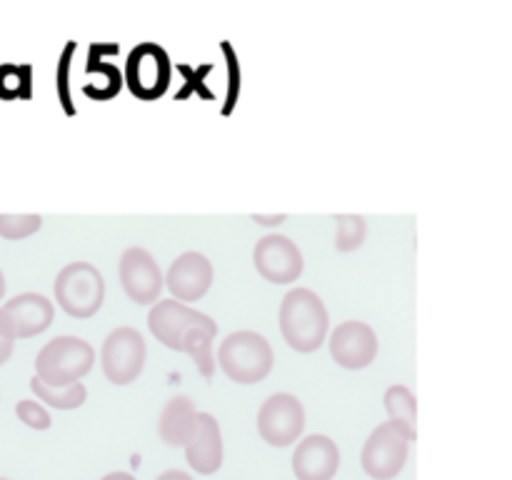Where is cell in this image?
<instances>
[{"label": "cell", "instance_id": "6da1fadb", "mask_svg": "<svg viewBox=\"0 0 512 480\" xmlns=\"http://www.w3.org/2000/svg\"><path fill=\"white\" fill-rule=\"evenodd\" d=\"M280 333L295 353H315L328 338V308L310 288H293L280 303Z\"/></svg>", "mask_w": 512, "mask_h": 480}, {"label": "cell", "instance_id": "7a4b0ae2", "mask_svg": "<svg viewBox=\"0 0 512 480\" xmlns=\"http://www.w3.org/2000/svg\"><path fill=\"white\" fill-rule=\"evenodd\" d=\"M273 348L255 330H235L220 343L218 363L230 380L240 385H255L273 370Z\"/></svg>", "mask_w": 512, "mask_h": 480}, {"label": "cell", "instance_id": "3957f363", "mask_svg": "<svg viewBox=\"0 0 512 480\" xmlns=\"http://www.w3.org/2000/svg\"><path fill=\"white\" fill-rule=\"evenodd\" d=\"M55 303L70 315V318H93L105 300V280L95 265L85 260L68 263L53 283Z\"/></svg>", "mask_w": 512, "mask_h": 480}, {"label": "cell", "instance_id": "277c9868", "mask_svg": "<svg viewBox=\"0 0 512 480\" xmlns=\"http://www.w3.org/2000/svg\"><path fill=\"white\" fill-rule=\"evenodd\" d=\"M95 363V350L88 340L75 335H60L45 343L35 358V373L48 385L78 383L90 373Z\"/></svg>", "mask_w": 512, "mask_h": 480}, {"label": "cell", "instance_id": "5b68a950", "mask_svg": "<svg viewBox=\"0 0 512 480\" xmlns=\"http://www.w3.org/2000/svg\"><path fill=\"white\" fill-rule=\"evenodd\" d=\"M410 438L395 423H380L368 435L360 453V465L373 480H393L408 463Z\"/></svg>", "mask_w": 512, "mask_h": 480}, {"label": "cell", "instance_id": "8992f818", "mask_svg": "<svg viewBox=\"0 0 512 480\" xmlns=\"http://www.w3.org/2000/svg\"><path fill=\"white\" fill-rule=\"evenodd\" d=\"M100 365H103V375L113 385H130L145 365V340L130 325L115 328L113 333L105 338L103 350H100Z\"/></svg>", "mask_w": 512, "mask_h": 480}, {"label": "cell", "instance_id": "52a82bcc", "mask_svg": "<svg viewBox=\"0 0 512 480\" xmlns=\"http://www.w3.org/2000/svg\"><path fill=\"white\" fill-rule=\"evenodd\" d=\"M305 428L303 403L293 393H273L258 410V433L273 448H288Z\"/></svg>", "mask_w": 512, "mask_h": 480}, {"label": "cell", "instance_id": "ba28073f", "mask_svg": "<svg viewBox=\"0 0 512 480\" xmlns=\"http://www.w3.org/2000/svg\"><path fill=\"white\" fill-rule=\"evenodd\" d=\"M120 273V285H123L125 295H128L133 303L138 305H155L160 300V293H163L165 278L160 273V265L153 255L145 248H133L125 250L120 255L118 263Z\"/></svg>", "mask_w": 512, "mask_h": 480}, {"label": "cell", "instance_id": "9c48e42d", "mask_svg": "<svg viewBox=\"0 0 512 480\" xmlns=\"http://www.w3.org/2000/svg\"><path fill=\"white\" fill-rule=\"evenodd\" d=\"M255 270L263 275L268 283L290 285L303 275V253L290 238L278 233H270L255 243L253 250Z\"/></svg>", "mask_w": 512, "mask_h": 480}, {"label": "cell", "instance_id": "30bf717a", "mask_svg": "<svg viewBox=\"0 0 512 480\" xmlns=\"http://www.w3.org/2000/svg\"><path fill=\"white\" fill-rule=\"evenodd\" d=\"M195 325H205V328H218L210 315L200 313V310L190 308V305L178 303L175 298H160L158 303L150 308L148 313V328L155 335V340L165 345V348L180 353V343L183 335Z\"/></svg>", "mask_w": 512, "mask_h": 480}, {"label": "cell", "instance_id": "8fae6325", "mask_svg": "<svg viewBox=\"0 0 512 480\" xmlns=\"http://www.w3.org/2000/svg\"><path fill=\"white\" fill-rule=\"evenodd\" d=\"M330 355L345 370H363L378 358V335L363 320H345L330 335Z\"/></svg>", "mask_w": 512, "mask_h": 480}, {"label": "cell", "instance_id": "7c38bea8", "mask_svg": "<svg viewBox=\"0 0 512 480\" xmlns=\"http://www.w3.org/2000/svg\"><path fill=\"white\" fill-rule=\"evenodd\" d=\"M215 278L213 263L205 258L203 253H188L178 255V258L170 263L168 275H165V285H168L170 295H173L178 303H195V300L203 298L210 290Z\"/></svg>", "mask_w": 512, "mask_h": 480}, {"label": "cell", "instance_id": "4fadbf2b", "mask_svg": "<svg viewBox=\"0 0 512 480\" xmlns=\"http://www.w3.org/2000/svg\"><path fill=\"white\" fill-rule=\"evenodd\" d=\"M340 470V448L328 435L313 433L298 440L293 453L295 480H333Z\"/></svg>", "mask_w": 512, "mask_h": 480}, {"label": "cell", "instance_id": "5bb4252c", "mask_svg": "<svg viewBox=\"0 0 512 480\" xmlns=\"http://www.w3.org/2000/svg\"><path fill=\"white\" fill-rule=\"evenodd\" d=\"M185 460L198 475H215L223 468V433L210 413L198 415V428L185 445Z\"/></svg>", "mask_w": 512, "mask_h": 480}, {"label": "cell", "instance_id": "9a60e30c", "mask_svg": "<svg viewBox=\"0 0 512 480\" xmlns=\"http://www.w3.org/2000/svg\"><path fill=\"white\" fill-rule=\"evenodd\" d=\"M3 313L8 315L10 328H13L15 340L35 338L43 330L50 328L55 318V308L45 295L40 293H20L3 305Z\"/></svg>", "mask_w": 512, "mask_h": 480}, {"label": "cell", "instance_id": "2e32d148", "mask_svg": "<svg viewBox=\"0 0 512 480\" xmlns=\"http://www.w3.org/2000/svg\"><path fill=\"white\" fill-rule=\"evenodd\" d=\"M200 410L195 408L188 395H175L165 403L163 413L158 420V435L170 448H185L198 428Z\"/></svg>", "mask_w": 512, "mask_h": 480}, {"label": "cell", "instance_id": "e0dca14e", "mask_svg": "<svg viewBox=\"0 0 512 480\" xmlns=\"http://www.w3.org/2000/svg\"><path fill=\"white\" fill-rule=\"evenodd\" d=\"M385 410L390 415V423L398 425L410 440L418 438V403L408 385H390L385 390Z\"/></svg>", "mask_w": 512, "mask_h": 480}, {"label": "cell", "instance_id": "ac0fdd59", "mask_svg": "<svg viewBox=\"0 0 512 480\" xmlns=\"http://www.w3.org/2000/svg\"><path fill=\"white\" fill-rule=\"evenodd\" d=\"M218 335V328H205V325H195L188 333L183 335L180 343V353H188L193 358L195 368L205 375L213 378L215 373V355H213V340Z\"/></svg>", "mask_w": 512, "mask_h": 480}, {"label": "cell", "instance_id": "d6986e66", "mask_svg": "<svg viewBox=\"0 0 512 480\" xmlns=\"http://www.w3.org/2000/svg\"><path fill=\"white\" fill-rule=\"evenodd\" d=\"M30 390L35 393V398L45 400L55 410H75L88 400V390H85V385L80 380L70 385H48L35 375L30 380Z\"/></svg>", "mask_w": 512, "mask_h": 480}, {"label": "cell", "instance_id": "ffe728a7", "mask_svg": "<svg viewBox=\"0 0 512 480\" xmlns=\"http://www.w3.org/2000/svg\"><path fill=\"white\" fill-rule=\"evenodd\" d=\"M368 223L363 215H338L335 218V250L340 253H353L365 243Z\"/></svg>", "mask_w": 512, "mask_h": 480}, {"label": "cell", "instance_id": "44dd1931", "mask_svg": "<svg viewBox=\"0 0 512 480\" xmlns=\"http://www.w3.org/2000/svg\"><path fill=\"white\" fill-rule=\"evenodd\" d=\"M43 225L40 215H3L0 213V235L5 240H25L35 235Z\"/></svg>", "mask_w": 512, "mask_h": 480}, {"label": "cell", "instance_id": "7402d4cb", "mask_svg": "<svg viewBox=\"0 0 512 480\" xmlns=\"http://www.w3.org/2000/svg\"><path fill=\"white\" fill-rule=\"evenodd\" d=\"M15 413H18V418L33 430H48L50 423H53V420H50V413L43 408V403H38V400H20V403L15 405Z\"/></svg>", "mask_w": 512, "mask_h": 480}, {"label": "cell", "instance_id": "603a6c76", "mask_svg": "<svg viewBox=\"0 0 512 480\" xmlns=\"http://www.w3.org/2000/svg\"><path fill=\"white\" fill-rule=\"evenodd\" d=\"M13 348H15V333L13 328H10L8 315H5L3 308H0V365L8 363L10 355H13Z\"/></svg>", "mask_w": 512, "mask_h": 480}, {"label": "cell", "instance_id": "cb8c5ba5", "mask_svg": "<svg viewBox=\"0 0 512 480\" xmlns=\"http://www.w3.org/2000/svg\"><path fill=\"white\" fill-rule=\"evenodd\" d=\"M155 480H195V478L190 473H185V470L170 468V470H165V473H160Z\"/></svg>", "mask_w": 512, "mask_h": 480}, {"label": "cell", "instance_id": "d4e9b609", "mask_svg": "<svg viewBox=\"0 0 512 480\" xmlns=\"http://www.w3.org/2000/svg\"><path fill=\"white\" fill-rule=\"evenodd\" d=\"M253 220L258 225H280V223H285V215L283 213H280V215H258V213H255Z\"/></svg>", "mask_w": 512, "mask_h": 480}, {"label": "cell", "instance_id": "484cf974", "mask_svg": "<svg viewBox=\"0 0 512 480\" xmlns=\"http://www.w3.org/2000/svg\"><path fill=\"white\" fill-rule=\"evenodd\" d=\"M100 480H135V475L125 473V470H115V473L103 475V478H100Z\"/></svg>", "mask_w": 512, "mask_h": 480}, {"label": "cell", "instance_id": "4316f807", "mask_svg": "<svg viewBox=\"0 0 512 480\" xmlns=\"http://www.w3.org/2000/svg\"><path fill=\"white\" fill-rule=\"evenodd\" d=\"M5 295V278H3V270H0V300H3Z\"/></svg>", "mask_w": 512, "mask_h": 480}, {"label": "cell", "instance_id": "83f0119b", "mask_svg": "<svg viewBox=\"0 0 512 480\" xmlns=\"http://www.w3.org/2000/svg\"><path fill=\"white\" fill-rule=\"evenodd\" d=\"M0 480H8V478H0Z\"/></svg>", "mask_w": 512, "mask_h": 480}]
</instances>
